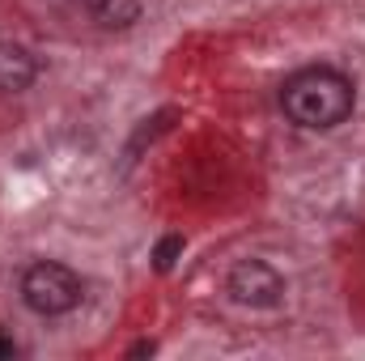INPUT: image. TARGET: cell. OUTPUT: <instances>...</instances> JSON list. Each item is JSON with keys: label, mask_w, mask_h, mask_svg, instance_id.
Masks as SVG:
<instances>
[{"label": "cell", "mask_w": 365, "mask_h": 361, "mask_svg": "<svg viewBox=\"0 0 365 361\" xmlns=\"http://www.w3.org/2000/svg\"><path fill=\"white\" fill-rule=\"evenodd\" d=\"M280 106L297 128L310 132H327L336 123H344L357 106V90L344 73L336 68H302L284 81L280 90Z\"/></svg>", "instance_id": "cell-1"}, {"label": "cell", "mask_w": 365, "mask_h": 361, "mask_svg": "<svg viewBox=\"0 0 365 361\" xmlns=\"http://www.w3.org/2000/svg\"><path fill=\"white\" fill-rule=\"evenodd\" d=\"M21 302L34 315H43V319L68 315V310L81 306V276L73 268H64V264L38 260V264H30L26 276H21Z\"/></svg>", "instance_id": "cell-2"}, {"label": "cell", "mask_w": 365, "mask_h": 361, "mask_svg": "<svg viewBox=\"0 0 365 361\" xmlns=\"http://www.w3.org/2000/svg\"><path fill=\"white\" fill-rule=\"evenodd\" d=\"M225 289H230V298H234L238 306H251V310H272V306L284 302V276H280L272 264H264V260H242V264H234Z\"/></svg>", "instance_id": "cell-3"}, {"label": "cell", "mask_w": 365, "mask_h": 361, "mask_svg": "<svg viewBox=\"0 0 365 361\" xmlns=\"http://www.w3.org/2000/svg\"><path fill=\"white\" fill-rule=\"evenodd\" d=\"M34 77H38V60L17 43H0V93L30 90Z\"/></svg>", "instance_id": "cell-4"}, {"label": "cell", "mask_w": 365, "mask_h": 361, "mask_svg": "<svg viewBox=\"0 0 365 361\" xmlns=\"http://www.w3.org/2000/svg\"><path fill=\"white\" fill-rule=\"evenodd\" d=\"M86 9L102 30H128L140 21V0H86Z\"/></svg>", "instance_id": "cell-5"}, {"label": "cell", "mask_w": 365, "mask_h": 361, "mask_svg": "<svg viewBox=\"0 0 365 361\" xmlns=\"http://www.w3.org/2000/svg\"><path fill=\"white\" fill-rule=\"evenodd\" d=\"M179 255H182V234H170V238H162V243H158V251H153V264H158V272H170Z\"/></svg>", "instance_id": "cell-6"}, {"label": "cell", "mask_w": 365, "mask_h": 361, "mask_svg": "<svg viewBox=\"0 0 365 361\" xmlns=\"http://www.w3.org/2000/svg\"><path fill=\"white\" fill-rule=\"evenodd\" d=\"M13 353V340H4V332H0V357H9Z\"/></svg>", "instance_id": "cell-7"}]
</instances>
